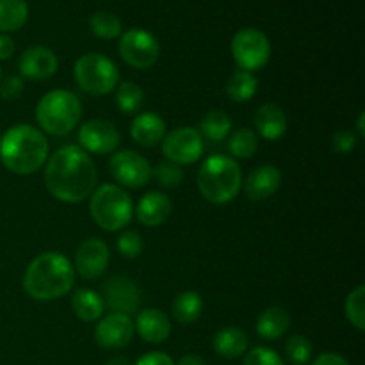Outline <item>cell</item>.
Returning a JSON list of instances; mask_svg holds the SVG:
<instances>
[{
    "label": "cell",
    "instance_id": "1",
    "mask_svg": "<svg viewBox=\"0 0 365 365\" xmlns=\"http://www.w3.org/2000/svg\"><path fill=\"white\" fill-rule=\"evenodd\" d=\"M96 166L81 146L57 150L45 168V185L50 195L64 203H81L96 189Z\"/></svg>",
    "mask_w": 365,
    "mask_h": 365
},
{
    "label": "cell",
    "instance_id": "2",
    "mask_svg": "<svg viewBox=\"0 0 365 365\" xmlns=\"http://www.w3.org/2000/svg\"><path fill=\"white\" fill-rule=\"evenodd\" d=\"M75 284V269L70 260L57 252L36 257L24 274V289L36 302L63 298Z\"/></svg>",
    "mask_w": 365,
    "mask_h": 365
},
{
    "label": "cell",
    "instance_id": "3",
    "mask_svg": "<svg viewBox=\"0 0 365 365\" xmlns=\"http://www.w3.org/2000/svg\"><path fill=\"white\" fill-rule=\"evenodd\" d=\"M48 159V141L31 125H14L0 139V160L11 173L27 175L41 170Z\"/></svg>",
    "mask_w": 365,
    "mask_h": 365
},
{
    "label": "cell",
    "instance_id": "4",
    "mask_svg": "<svg viewBox=\"0 0 365 365\" xmlns=\"http://www.w3.org/2000/svg\"><path fill=\"white\" fill-rule=\"evenodd\" d=\"M242 187V175L237 160L227 155H212L202 164L198 189L207 202L227 205Z\"/></svg>",
    "mask_w": 365,
    "mask_h": 365
},
{
    "label": "cell",
    "instance_id": "5",
    "mask_svg": "<svg viewBox=\"0 0 365 365\" xmlns=\"http://www.w3.org/2000/svg\"><path fill=\"white\" fill-rule=\"evenodd\" d=\"M82 116V103L75 93L68 89H53L48 91L36 107V120L39 127L46 132L61 138L73 130Z\"/></svg>",
    "mask_w": 365,
    "mask_h": 365
},
{
    "label": "cell",
    "instance_id": "6",
    "mask_svg": "<svg viewBox=\"0 0 365 365\" xmlns=\"http://www.w3.org/2000/svg\"><path fill=\"white\" fill-rule=\"evenodd\" d=\"M89 212L102 230L118 232L130 223L134 202L120 185L102 184L89 196Z\"/></svg>",
    "mask_w": 365,
    "mask_h": 365
},
{
    "label": "cell",
    "instance_id": "7",
    "mask_svg": "<svg viewBox=\"0 0 365 365\" xmlns=\"http://www.w3.org/2000/svg\"><path fill=\"white\" fill-rule=\"evenodd\" d=\"M73 75L78 88L95 96L109 95L120 82V71L116 64L98 52H89L78 57Z\"/></svg>",
    "mask_w": 365,
    "mask_h": 365
},
{
    "label": "cell",
    "instance_id": "8",
    "mask_svg": "<svg viewBox=\"0 0 365 365\" xmlns=\"http://www.w3.org/2000/svg\"><path fill=\"white\" fill-rule=\"evenodd\" d=\"M232 56L241 70L255 71L267 64L271 56V43L262 31L253 27L241 29L232 38Z\"/></svg>",
    "mask_w": 365,
    "mask_h": 365
},
{
    "label": "cell",
    "instance_id": "9",
    "mask_svg": "<svg viewBox=\"0 0 365 365\" xmlns=\"http://www.w3.org/2000/svg\"><path fill=\"white\" fill-rule=\"evenodd\" d=\"M120 56L128 66L135 70H148L160 56L159 41L145 29H130L120 39Z\"/></svg>",
    "mask_w": 365,
    "mask_h": 365
},
{
    "label": "cell",
    "instance_id": "10",
    "mask_svg": "<svg viewBox=\"0 0 365 365\" xmlns=\"http://www.w3.org/2000/svg\"><path fill=\"white\" fill-rule=\"evenodd\" d=\"M203 138L191 127H182L166 134L163 139V152L170 163L178 166H189L203 155Z\"/></svg>",
    "mask_w": 365,
    "mask_h": 365
},
{
    "label": "cell",
    "instance_id": "11",
    "mask_svg": "<svg viewBox=\"0 0 365 365\" xmlns=\"http://www.w3.org/2000/svg\"><path fill=\"white\" fill-rule=\"evenodd\" d=\"M109 168L118 184L123 187H145L152 178V168L148 160L134 150H121L114 153L109 160Z\"/></svg>",
    "mask_w": 365,
    "mask_h": 365
},
{
    "label": "cell",
    "instance_id": "12",
    "mask_svg": "<svg viewBox=\"0 0 365 365\" xmlns=\"http://www.w3.org/2000/svg\"><path fill=\"white\" fill-rule=\"evenodd\" d=\"M78 143L86 153L106 155L120 145V130L107 120H89L81 125Z\"/></svg>",
    "mask_w": 365,
    "mask_h": 365
},
{
    "label": "cell",
    "instance_id": "13",
    "mask_svg": "<svg viewBox=\"0 0 365 365\" xmlns=\"http://www.w3.org/2000/svg\"><path fill=\"white\" fill-rule=\"evenodd\" d=\"M135 327L130 316L113 312L103 316L95 328V341L103 349H121L134 339Z\"/></svg>",
    "mask_w": 365,
    "mask_h": 365
},
{
    "label": "cell",
    "instance_id": "14",
    "mask_svg": "<svg viewBox=\"0 0 365 365\" xmlns=\"http://www.w3.org/2000/svg\"><path fill=\"white\" fill-rule=\"evenodd\" d=\"M102 299L114 312L130 316L141 305V292L130 278L110 277L102 285Z\"/></svg>",
    "mask_w": 365,
    "mask_h": 365
},
{
    "label": "cell",
    "instance_id": "15",
    "mask_svg": "<svg viewBox=\"0 0 365 365\" xmlns=\"http://www.w3.org/2000/svg\"><path fill=\"white\" fill-rule=\"evenodd\" d=\"M109 266V246L102 239H86L75 253V271L86 280L102 277Z\"/></svg>",
    "mask_w": 365,
    "mask_h": 365
},
{
    "label": "cell",
    "instance_id": "16",
    "mask_svg": "<svg viewBox=\"0 0 365 365\" xmlns=\"http://www.w3.org/2000/svg\"><path fill=\"white\" fill-rule=\"evenodd\" d=\"M57 56L46 46H31L21 53L18 61L20 73L31 81H46L57 71Z\"/></svg>",
    "mask_w": 365,
    "mask_h": 365
},
{
    "label": "cell",
    "instance_id": "17",
    "mask_svg": "<svg viewBox=\"0 0 365 365\" xmlns=\"http://www.w3.org/2000/svg\"><path fill=\"white\" fill-rule=\"evenodd\" d=\"M282 173L277 166H259L248 175L246 182L242 184L245 195L253 202H262V200L271 198L274 192L280 189Z\"/></svg>",
    "mask_w": 365,
    "mask_h": 365
},
{
    "label": "cell",
    "instance_id": "18",
    "mask_svg": "<svg viewBox=\"0 0 365 365\" xmlns=\"http://www.w3.org/2000/svg\"><path fill=\"white\" fill-rule=\"evenodd\" d=\"M171 209H173V205H171L170 198H168L164 192L152 191L139 200L134 212H135V217H138V221L143 225V227L153 228L166 223V220L171 214Z\"/></svg>",
    "mask_w": 365,
    "mask_h": 365
},
{
    "label": "cell",
    "instance_id": "19",
    "mask_svg": "<svg viewBox=\"0 0 365 365\" xmlns=\"http://www.w3.org/2000/svg\"><path fill=\"white\" fill-rule=\"evenodd\" d=\"M138 328L139 337L150 344H163L171 334V324L166 314L159 309H146L138 314L134 324Z\"/></svg>",
    "mask_w": 365,
    "mask_h": 365
},
{
    "label": "cell",
    "instance_id": "20",
    "mask_svg": "<svg viewBox=\"0 0 365 365\" xmlns=\"http://www.w3.org/2000/svg\"><path fill=\"white\" fill-rule=\"evenodd\" d=\"M130 135L138 145L152 148L166 138V123L155 113L138 114L130 123Z\"/></svg>",
    "mask_w": 365,
    "mask_h": 365
},
{
    "label": "cell",
    "instance_id": "21",
    "mask_svg": "<svg viewBox=\"0 0 365 365\" xmlns=\"http://www.w3.org/2000/svg\"><path fill=\"white\" fill-rule=\"evenodd\" d=\"M257 132L267 141H277L287 132V116L277 103H264L253 118Z\"/></svg>",
    "mask_w": 365,
    "mask_h": 365
},
{
    "label": "cell",
    "instance_id": "22",
    "mask_svg": "<svg viewBox=\"0 0 365 365\" xmlns=\"http://www.w3.org/2000/svg\"><path fill=\"white\" fill-rule=\"evenodd\" d=\"M214 351L225 359H237L248 349V335L241 328L228 327L217 331L212 339Z\"/></svg>",
    "mask_w": 365,
    "mask_h": 365
},
{
    "label": "cell",
    "instance_id": "23",
    "mask_svg": "<svg viewBox=\"0 0 365 365\" xmlns=\"http://www.w3.org/2000/svg\"><path fill=\"white\" fill-rule=\"evenodd\" d=\"M291 327V316L280 307L266 309L257 319V334L266 341H277L284 337Z\"/></svg>",
    "mask_w": 365,
    "mask_h": 365
},
{
    "label": "cell",
    "instance_id": "24",
    "mask_svg": "<svg viewBox=\"0 0 365 365\" xmlns=\"http://www.w3.org/2000/svg\"><path fill=\"white\" fill-rule=\"evenodd\" d=\"M71 310L75 317H78L84 323H95L103 316L106 303L98 292L91 289H78L71 298Z\"/></svg>",
    "mask_w": 365,
    "mask_h": 365
},
{
    "label": "cell",
    "instance_id": "25",
    "mask_svg": "<svg viewBox=\"0 0 365 365\" xmlns=\"http://www.w3.org/2000/svg\"><path fill=\"white\" fill-rule=\"evenodd\" d=\"M203 312V299L198 292L187 291L182 292L175 298L173 305H171V314H173L175 321L180 324H192L195 321L200 319Z\"/></svg>",
    "mask_w": 365,
    "mask_h": 365
},
{
    "label": "cell",
    "instance_id": "26",
    "mask_svg": "<svg viewBox=\"0 0 365 365\" xmlns=\"http://www.w3.org/2000/svg\"><path fill=\"white\" fill-rule=\"evenodd\" d=\"M257 89H259V81H257L255 75L252 71L246 70H235L234 73L228 77L227 81V91L228 98L234 100V102H248L255 96Z\"/></svg>",
    "mask_w": 365,
    "mask_h": 365
},
{
    "label": "cell",
    "instance_id": "27",
    "mask_svg": "<svg viewBox=\"0 0 365 365\" xmlns=\"http://www.w3.org/2000/svg\"><path fill=\"white\" fill-rule=\"evenodd\" d=\"M29 18L25 0H0V32L18 31Z\"/></svg>",
    "mask_w": 365,
    "mask_h": 365
},
{
    "label": "cell",
    "instance_id": "28",
    "mask_svg": "<svg viewBox=\"0 0 365 365\" xmlns=\"http://www.w3.org/2000/svg\"><path fill=\"white\" fill-rule=\"evenodd\" d=\"M232 130V120L228 118L227 113L223 110H210L203 116V120L200 121V135L209 141H223Z\"/></svg>",
    "mask_w": 365,
    "mask_h": 365
},
{
    "label": "cell",
    "instance_id": "29",
    "mask_svg": "<svg viewBox=\"0 0 365 365\" xmlns=\"http://www.w3.org/2000/svg\"><path fill=\"white\" fill-rule=\"evenodd\" d=\"M259 148V138L252 128H239L228 141V152L232 159H250Z\"/></svg>",
    "mask_w": 365,
    "mask_h": 365
},
{
    "label": "cell",
    "instance_id": "30",
    "mask_svg": "<svg viewBox=\"0 0 365 365\" xmlns=\"http://www.w3.org/2000/svg\"><path fill=\"white\" fill-rule=\"evenodd\" d=\"M145 102V91L134 82L127 81L118 86L116 106L123 114H134L141 109Z\"/></svg>",
    "mask_w": 365,
    "mask_h": 365
},
{
    "label": "cell",
    "instance_id": "31",
    "mask_svg": "<svg viewBox=\"0 0 365 365\" xmlns=\"http://www.w3.org/2000/svg\"><path fill=\"white\" fill-rule=\"evenodd\" d=\"M89 29L102 39H114L121 34V20L109 11H98L89 18Z\"/></svg>",
    "mask_w": 365,
    "mask_h": 365
},
{
    "label": "cell",
    "instance_id": "32",
    "mask_svg": "<svg viewBox=\"0 0 365 365\" xmlns=\"http://www.w3.org/2000/svg\"><path fill=\"white\" fill-rule=\"evenodd\" d=\"M346 317L349 323L362 331L365 328V287L359 285L349 292L348 299H346Z\"/></svg>",
    "mask_w": 365,
    "mask_h": 365
},
{
    "label": "cell",
    "instance_id": "33",
    "mask_svg": "<svg viewBox=\"0 0 365 365\" xmlns=\"http://www.w3.org/2000/svg\"><path fill=\"white\" fill-rule=\"evenodd\" d=\"M285 355L292 365H307L312 359V344L303 335H294L285 344Z\"/></svg>",
    "mask_w": 365,
    "mask_h": 365
},
{
    "label": "cell",
    "instance_id": "34",
    "mask_svg": "<svg viewBox=\"0 0 365 365\" xmlns=\"http://www.w3.org/2000/svg\"><path fill=\"white\" fill-rule=\"evenodd\" d=\"M152 175L155 177V180L159 182V185H163V187L166 189L177 187V185H180L182 180H184V170H182V166L170 163V160H168V163L157 164L155 170H152Z\"/></svg>",
    "mask_w": 365,
    "mask_h": 365
},
{
    "label": "cell",
    "instance_id": "35",
    "mask_svg": "<svg viewBox=\"0 0 365 365\" xmlns=\"http://www.w3.org/2000/svg\"><path fill=\"white\" fill-rule=\"evenodd\" d=\"M118 252H120L125 259H135V257L143 252L141 235L134 230L123 232V234L120 235V239H118Z\"/></svg>",
    "mask_w": 365,
    "mask_h": 365
},
{
    "label": "cell",
    "instance_id": "36",
    "mask_svg": "<svg viewBox=\"0 0 365 365\" xmlns=\"http://www.w3.org/2000/svg\"><path fill=\"white\" fill-rule=\"evenodd\" d=\"M245 365H285V364L277 351L259 346V348H253L252 351L246 355Z\"/></svg>",
    "mask_w": 365,
    "mask_h": 365
},
{
    "label": "cell",
    "instance_id": "37",
    "mask_svg": "<svg viewBox=\"0 0 365 365\" xmlns=\"http://www.w3.org/2000/svg\"><path fill=\"white\" fill-rule=\"evenodd\" d=\"M24 89V78L18 77V75H9V77H6L4 81H0V96H2L4 100L20 98Z\"/></svg>",
    "mask_w": 365,
    "mask_h": 365
},
{
    "label": "cell",
    "instance_id": "38",
    "mask_svg": "<svg viewBox=\"0 0 365 365\" xmlns=\"http://www.w3.org/2000/svg\"><path fill=\"white\" fill-rule=\"evenodd\" d=\"M356 146V138L353 132L341 130L334 135V150L339 153H349L351 150H355Z\"/></svg>",
    "mask_w": 365,
    "mask_h": 365
},
{
    "label": "cell",
    "instance_id": "39",
    "mask_svg": "<svg viewBox=\"0 0 365 365\" xmlns=\"http://www.w3.org/2000/svg\"><path fill=\"white\" fill-rule=\"evenodd\" d=\"M134 365H175V362L170 355H166V353L153 351L143 355Z\"/></svg>",
    "mask_w": 365,
    "mask_h": 365
},
{
    "label": "cell",
    "instance_id": "40",
    "mask_svg": "<svg viewBox=\"0 0 365 365\" xmlns=\"http://www.w3.org/2000/svg\"><path fill=\"white\" fill-rule=\"evenodd\" d=\"M310 365H349V362L337 353H323Z\"/></svg>",
    "mask_w": 365,
    "mask_h": 365
},
{
    "label": "cell",
    "instance_id": "41",
    "mask_svg": "<svg viewBox=\"0 0 365 365\" xmlns=\"http://www.w3.org/2000/svg\"><path fill=\"white\" fill-rule=\"evenodd\" d=\"M14 53V41L6 34H0V61L9 59Z\"/></svg>",
    "mask_w": 365,
    "mask_h": 365
},
{
    "label": "cell",
    "instance_id": "42",
    "mask_svg": "<svg viewBox=\"0 0 365 365\" xmlns=\"http://www.w3.org/2000/svg\"><path fill=\"white\" fill-rule=\"evenodd\" d=\"M177 365H207V362L200 355H192V353H189V355L182 356Z\"/></svg>",
    "mask_w": 365,
    "mask_h": 365
},
{
    "label": "cell",
    "instance_id": "43",
    "mask_svg": "<svg viewBox=\"0 0 365 365\" xmlns=\"http://www.w3.org/2000/svg\"><path fill=\"white\" fill-rule=\"evenodd\" d=\"M364 120H365V114L362 113L359 116V123H356V128H359V134L360 138H365V127H364Z\"/></svg>",
    "mask_w": 365,
    "mask_h": 365
},
{
    "label": "cell",
    "instance_id": "44",
    "mask_svg": "<svg viewBox=\"0 0 365 365\" xmlns=\"http://www.w3.org/2000/svg\"><path fill=\"white\" fill-rule=\"evenodd\" d=\"M107 365H128V360L127 359H121V356H114V359H110Z\"/></svg>",
    "mask_w": 365,
    "mask_h": 365
},
{
    "label": "cell",
    "instance_id": "45",
    "mask_svg": "<svg viewBox=\"0 0 365 365\" xmlns=\"http://www.w3.org/2000/svg\"><path fill=\"white\" fill-rule=\"evenodd\" d=\"M0 81H2V70H0Z\"/></svg>",
    "mask_w": 365,
    "mask_h": 365
}]
</instances>
